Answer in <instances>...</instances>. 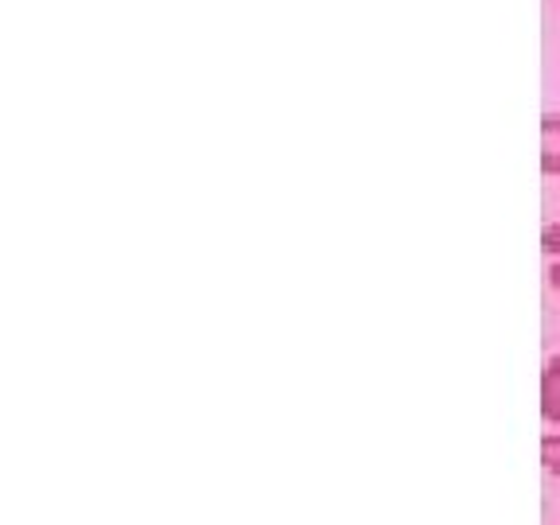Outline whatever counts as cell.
Listing matches in <instances>:
<instances>
[{
	"label": "cell",
	"mask_w": 560,
	"mask_h": 525,
	"mask_svg": "<svg viewBox=\"0 0 560 525\" xmlns=\"http://www.w3.org/2000/svg\"><path fill=\"white\" fill-rule=\"evenodd\" d=\"M541 172L560 175V114L541 117Z\"/></svg>",
	"instance_id": "cell-2"
},
{
	"label": "cell",
	"mask_w": 560,
	"mask_h": 525,
	"mask_svg": "<svg viewBox=\"0 0 560 525\" xmlns=\"http://www.w3.org/2000/svg\"><path fill=\"white\" fill-rule=\"evenodd\" d=\"M541 249L560 261V222H549V226L541 230Z\"/></svg>",
	"instance_id": "cell-4"
},
{
	"label": "cell",
	"mask_w": 560,
	"mask_h": 525,
	"mask_svg": "<svg viewBox=\"0 0 560 525\" xmlns=\"http://www.w3.org/2000/svg\"><path fill=\"white\" fill-rule=\"evenodd\" d=\"M541 467L560 479V432H545L541 436Z\"/></svg>",
	"instance_id": "cell-3"
},
{
	"label": "cell",
	"mask_w": 560,
	"mask_h": 525,
	"mask_svg": "<svg viewBox=\"0 0 560 525\" xmlns=\"http://www.w3.org/2000/svg\"><path fill=\"white\" fill-rule=\"evenodd\" d=\"M541 417L560 429V354H552L541 370Z\"/></svg>",
	"instance_id": "cell-1"
},
{
	"label": "cell",
	"mask_w": 560,
	"mask_h": 525,
	"mask_svg": "<svg viewBox=\"0 0 560 525\" xmlns=\"http://www.w3.org/2000/svg\"><path fill=\"white\" fill-rule=\"evenodd\" d=\"M549 284H552V292L560 296V261H552V269H549Z\"/></svg>",
	"instance_id": "cell-5"
}]
</instances>
